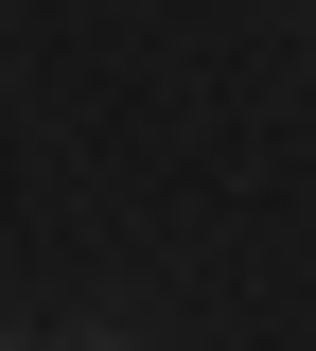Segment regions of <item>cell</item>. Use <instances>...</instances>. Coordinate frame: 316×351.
<instances>
[{"label": "cell", "instance_id": "6da1fadb", "mask_svg": "<svg viewBox=\"0 0 316 351\" xmlns=\"http://www.w3.org/2000/svg\"><path fill=\"white\" fill-rule=\"evenodd\" d=\"M71 351H123V334H71Z\"/></svg>", "mask_w": 316, "mask_h": 351}]
</instances>
